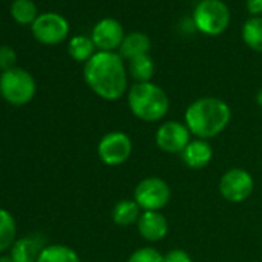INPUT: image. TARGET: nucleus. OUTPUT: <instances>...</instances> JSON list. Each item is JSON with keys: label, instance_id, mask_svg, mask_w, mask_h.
Returning <instances> with one entry per match:
<instances>
[{"label": "nucleus", "instance_id": "nucleus-1", "mask_svg": "<svg viewBox=\"0 0 262 262\" xmlns=\"http://www.w3.org/2000/svg\"><path fill=\"white\" fill-rule=\"evenodd\" d=\"M83 79L103 100H119L128 88V76L119 53L97 51L83 67Z\"/></svg>", "mask_w": 262, "mask_h": 262}, {"label": "nucleus", "instance_id": "nucleus-24", "mask_svg": "<svg viewBox=\"0 0 262 262\" xmlns=\"http://www.w3.org/2000/svg\"><path fill=\"white\" fill-rule=\"evenodd\" d=\"M16 60H17V56H16V51L11 47H8V45L0 47V70L8 71V70L16 68L14 67Z\"/></svg>", "mask_w": 262, "mask_h": 262}, {"label": "nucleus", "instance_id": "nucleus-19", "mask_svg": "<svg viewBox=\"0 0 262 262\" xmlns=\"http://www.w3.org/2000/svg\"><path fill=\"white\" fill-rule=\"evenodd\" d=\"M242 40L248 48L262 53V17H251L244 24Z\"/></svg>", "mask_w": 262, "mask_h": 262}, {"label": "nucleus", "instance_id": "nucleus-26", "mask_svg": "<svg viewBox=\"0 0 262 262\" xmlns=\"http://www.w3.org/2000/svg\"><path fill=\"white\" fill-rule=\"evenodd\" d=\"M247 10L254 17H262V0H247Z\"/></svg>", "mask_w": 262, "mask_h": 262}, {"label": "nucleus", "instance_id": "nucleus-7", "mask_svg": "<svg viewBox=\"0 0 262 262\" xmlns=\"http://www.w3.org/2000/svg\"><path fill=\"white\" fill-rule=\"evenodd\" d=\"M131 151H133V142L123 131H110L97 145L99 159L108 167H119L125 164L129 159Z\"/></svg>", "mask_w": 262, "mask_h": 262}, {"label": "nucleus", "instance_id": "nucleus-18", "mask_svg": "<svg viewBox=\"0 0 262 262\" xmlns=\"http://www.w3.org/2000/svg\"><path fill=\"white\" fill-rule=\"evenodd\" d=\"M37 262H80V257L71 247L56 244L45 247Z\"/></svg>", "mask_w": 262, "mask_h": 262}, {"label": "nucleus", "instance_id": "nucleus-22", "mask_svg": "<svg viewBox=\"0 0 262 262\" xmlns=\"http://www.w3.org/2000/svg\"><path fill=\"white\" fill-rule=\"evenodd\" d=\"M11 16L20 25H33L37 19V8L33 0H14L11 5Z\"/></svg>", "mask_w": 262, "mask_h": 262}, {"label": "nucleus", "instance_id": "nucleus-4", "mask_svg": "<svg viewBox=\"0 0 262 262\" xmlns=\"http://www.w3.org/2000/svg\"><path fill=\"white\" fill-rule=\"evenodd\" d=\"M230 10L222 0H201L193 11L194 28L205 36H221L230 25Z\"/></svg>", "mask_w": 262, "mask_h": 262}, {"label": "nucleus", "instance_id": "nucleus-13", "mask_svg": "<svg viewBox=\"0 0 262 262\" xmlns=\"http://www.w3.org/2000/svg\"><path fill=\"white\" fill-rule=\"evenodd\" d=\"M182 161L187 167L193 170H202L205 168L211 159H213V148L208 144V141L204 139H191V142L187 145V148L182 151Z\"/></svg>", "mask_w": 262, "mask_h": 262}, {"label": "nucleus", "instance_id": "nucleus-16", "mask_svg": "<svg viewBox=\"0 0 262 262\" xmlns=\"http://www.w3.org/2000/svg\"><path fill=\"white\" fill-rule=\"evenodd\" d=\"M141 214H142V210L135 199H122L116 202L111 211L113 222L119 227H129V225L138 224Z\"/></svg>", "mask_w": 262, "mask_h": 262}, {"label": "nucleus", "instance_id": "nucleus-14", "mask_svg": "<svg viewBox=\"0 0 262 262\" xmlns=\"http://www.w3.org/2000/svg\"><path fill=\"white\" fill-rule=\"evenodd\" d=\"M151 48V40L145 33L141 31H135V33H129L125 36L120 48H119V54L122 59L131 60L135 57L148 54Z\"/></svg>", "mask_w": 262, "mask_h": 262}, {"label": "nucleus", "instance_id": "nucleus-6", "mask_svg": "<svg viewBox=\"0 0 262 262\" xmlns=\"http://www.w3.org/2000/svg\"><path fill=\"white\" fill-rule=\"evenodd\" d=\"M171 198L170 185L156 176L142 179L136 188L133 199L138 202L142 211H161Z\"/></svg>", "mask_w": 262, "mask_h": 262}, {"label": "nucleus", "instance_id": "nucleus-15", "mask_svg": "<svg viewBox=\"0 0 262 262\" xmlns=\"http://www.w3.org/2000/svg\"><path fill=\"white\" fill-rule=\"evenodd\" d=\"M43 248L39 237H22L13 244L10 256L14 262H37Z\"/></svg>", "mask_w": 262, "mask_h": 262}, {"label": "nucleus", "instance_id": "nucleus-25", "mask_svg": "<svg viewBox=\"0 0 262 262\" xmlns=\"http://www.w3.org/2000/svg\"><path fill=\"white\" fill-rule=\"evenodd\" d=\"M164 262H193L191 256L182 248H173L164 254Z\"/></svg>", "mask_w": 262, "mask_h": 262}, {"label": "nucleus", "instance_id": "nucleus-8", "mask_svg": "<svg viewBox=\"0 0 262 262\" xmlns=\"http://www.w3.org/2000/svg\"><path fill=\"white\" fill-rule=\"evenodd\" d=\"M253 176L244 168H230L219 181L221 196L231 204H241L247 201L253 193Z\"/></svg>", "mask_w": 262, "mask_h": 262}, {"label": "nucleus", "instance_id": "nucleus-10", "mask_svg": "<svg viewBox=\"0 0 262 262\" xmlns=\"http://www.w3.org/2000/svg\"><path fill=\"white\" fill-rule=\"evenodd\" d=\"M33 36L43 45H57L63 42L70 33L67 19L57 13H45L37 16L31 25Z\"/></svg>", "mask_w": 262, "mask_h": 262}, {"label": "nucleus", "instance_id": "nucleus-20", "mask_svg": "<svg viewBox=\"0 0 262 262\" xmlns=\"http://www.w3.org/2000/svg\"><path fill=\"white\" fill-rule=\"evenodd\" d=\"M16 221L13 214L0 208V253L13 247L16 242Z\"/></svg>", "mask_w": 262, "mask_h": 262}, {"label": "nucleus", "instance_id": "nucleus-23", "mask_svg": "<svg viewBox=\"0 0 262 262\" xmlns=\"http://www.w3.org/2000/svg\"><path fill=\"white\" fill-rule=\"evenodd\" d=\"M126 262H164V254L155 247H142L131 253Z\"/></svg>", "mask_w": 262, "mask_h": 262}, {"label": "nucleus", "instance_id": "nucleus-9", "mask_svg": "<svg viewBox=\"0 0 262 262\" xmlns=\"http://www.w3.org/2000/svg\"><path fill=\"white\" fill-rule=\"evenodd\" d=\"M156 145L159 150L168 155H182L187 145L191 142V133L185 123L178 120L164 122L155 136Z\"/></svg>", "mask_w": 262, "mask_h": 262}, {"label": "nucleus", "instance_id": "nucleus-21", "mask_svg": "<svg viewBox=\"0 0 262 262\" xmlns=\"http://www.w3.org/2000/svg\"><path fill=\"white\" fill-rule=\"evenodd\" d=\"M94 43L91 37L86 36H76L68 43V53L76 62H88L96 53H94Z\"/></svg>", "mask_w": 262, "mask_h": 262}, {"label": "nucleus", "instance_id": "nucleus-2", "mask_svg": "<svg viewBox=\"0 0 262 262\" xmlns=\"http://www.w3.org/2000/svg\"><path fill=\"white\" fill-rule=\"evenodd\" d=\"M184 123L196 139L210 141L219 136L231 120V108L217 97H201L191 102L184 116Z\"/></svg>", "mask_w": 262, "mask_h": 262}, {"label": "nucleus", "instance_id": "nucleus-3", "mask_svg": "<svg viewBox=\"0 0 262 262\" xmlns=\"http://www.w3.org/2000/svg\"><path fill=\"white\" fill-rule=\"evenodd\" d=\"M129 111L144 122H159L170 110L167 93L153 82H139L128 90L126 94Z\"/></svg>", "mask_w": 262, "mask_h": 262}, {"label": "nucleus", "instance_id": "nucleus-5", "mask_svg": "<svg viewBox=\"0 0 262 262\" xmlns=\"http://www.w3.org/2000/svg\"><path fill=\"white\" fill-rule=\"evenodd\" d=\"M0 94L13 105H25L31 102L36 94V80L22 68L4 71L0 76Z\"/></svg>", "mask_w": 262, "mask_h": 262}, {"label": "nucleus", "instance_id": "nucleus-28", "mask_svg": "<svg viewBox=\"0 0 262 262\" xmlns=\"http://www.w3.org/2000/svg\"><path fill=\"white\" fill-rule=\"evenodd\" d=\"M0 262H14L11 256H2L0 257Z\"/></svg>", "mask_w": 262, "mask_h": 262}, {"label": "nucleus", "instance_id": "nucleus-12", "mask_svg": "<svg viewBox=\"0 0 262 262\" xmlns=\"http://www.w3.org/2000/svg\"><path fill=\"white\" fill-rule=\"evenodd\" d=\"M136 225L139 234L148 242H159L168 233V221L161 211H142Z\"/></svg>", "mask_w": 262, "mask_h": 262}, {"label": "nucleus", "instance_id": "nucleus-17", "mask_svg": "<svg viewBox=\"0 0 262 262\" xmlns=\"http://www.w3.org/2000/svg\"><path fill=\"white\" fill-rule=\"evenodd\" d=\"M128 73L129 76L139 82H151V77L155 74V63L153 59L148 54L139 56L128 60Z\"/></svg>", "mask_w": 262, "mask_h": 262}, {"label": "nucleus", "instance_id": "nucleus-27", "mask_svg": "<svg viewBox=\"0 0 262 262\" xmlns=\"http://www.w3.org/2000/svg\"><path fill=\"white\" fill-rule=\"evenodd\" d=\"M256 103H257L259 106H262V88L256 93Z\"/></svg>", "mask_w": 262, "mask_h": 262}, {"label": "nucleus", "instance_id": "nucleus-11", "mask_svg": "<svg viewBox=\"0 0 262 262\" xmlns=\"http://www.w3.org/2000/svg\"><path fill=\"white\" fill-rule=\"evenodd\" d=\"M125 36L126 34L119 20L105 17L94 25L91 33V40L99 51L114 53L116 50L120 48Z\"/></svg>", "mask_w": 262, "mask_h": 262}]
</instances>
